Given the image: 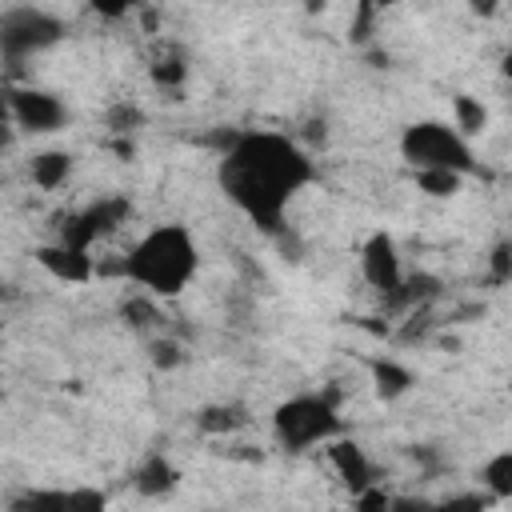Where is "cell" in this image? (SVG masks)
Returning a JSON list of instances; mask_svg holds the SVG:
<instances>
[{
  "instance_id": "cell-1",
  "label": "cell",
  "mask_w": 512,
  "mask_h": 512,
  "mask_svg": "<svg viewBox=\"0 0 512 512\" xmlns=\"http://www.w3.org/2000/svg\"><path fill=\"white\" fill-rule=\"evenodd\" d=\"M312 180L308 156L276 132H248L236 136L220 160V188L244 208L260 228L276 232L284 204Z\"/></svg>"
},
{
  "instance_id": "cell-2",
  "label": "cell",
  "mask_w": 512,
  "mask_h": 512,
  "mask_svg": "<svg viewBox=\"0 0 512 512\" xmlns=\"http://www.w3.org/2000/svg\"><path fill=\"white\" fill-rule=\"evenodd\" d=\"M192 272H196V244L180 224L152 228L124 260V276L160 296H176L192 280Z\"/></svg>"
},
{
  "instance_id": "cell-3",
  "label": "cell",
  "mask_w": 512,
  "mask_h": 512,
  "mask_svg": "<svg viewBox=\"0 0 512 512\" xmlns=\"http://www.w3.org/2000/svg\"><path fill=\"white\" fill-rule=\"evenodd\" d=\"M400 152L412 168H452V172H472V152L464 144V136L448 124H436V120H424V124H412L400 140Z\"/></svg>"
},
{
  "instance_id": "cell-4",
  "label": "cell",
  "mask_w": 512,
  "mask_h": 512,
  "mask_svg": "<svg viewBox=\"0 0 512 512\" xmlns=\"http://www.w3.org/2000/svg\"><path fill=\"white\" fill-rule=\"evenodd\" d=\"M336 432V408L324 396H296L276 408V436L288 452L312 448Z\"/></svg>"
},
{
  "instance_id": "cell-5",
  "label": "cell",
  "mask_w": 512,
  "mask_h": 512,
  "mask_svg": "<svg viewBox=\"0 0 512 512\" xmlns=\"http://www.w3.org/2000/svg\"><path fill=\"white\" fill-rule=\"evenodd\" d=\"M64 36V24L40 8H16L0 16V52L8 60H24L32 52L52 48Z\"/></svg>"
},
{
  "instance_id": "cell-6",
  "label": "cell",
  "mask_w": 512,
  "mask_h": 512,
  "mask_svg": "<svg viewBox=\"0 0 512 512\" xmlns=\"http://www.w3.org/2000/svg\"><path fill=\"white\" fill-rule=\"evenodd\" d=\"M8 108H12V120L20 128H28V132H56L68 120L64 104L56 96H48V92H36V88L8 92Z\"/></svg>"
},
{
  "instance_id": "cell-7",
  "label": "cell",
  "mask_w": 512,
  "mask_h": 512,
  "mask_svg": "<svg viewBox=\"0 0 512 512\" xmlns=\"http://www.w3.org/2000/svg\"><path fill=\"white\" fill-rule=\"evenodd\" d=\"M360 264H364V280H368L372 288H380L384 296H396L404 272H400V256H396V244H392L388 232H372V236H368Z\"/></svg>"
},
{
  "instance_id": "cell-8",
  "label": "cell",
  "mask_w": 512,
  "mask_h": 512,
  "mask_svg": "<svg viewBox=\"0 0 512 512\" xmlns=\"http://www.w3.org/2000/svg\"><path fill=\"white\" fill-rule=\"evenodd\" d=\"M128 216V200H100V204H92V208H84L80 216H72L68 224H64V244H76V248H88L96 236H104V232H112L120 220Z\"/></svg>"
},
{
  "instance_id": "cell-9",
  "label": "cell",
  "mask_w": 512,
  "mask_h": 512,
  "mask_svg": "<svg viewBox=\"0 0 512 512\" xmlns=\"http://www.w3.org/2000/svg\"><path fill=\"white\" fill-rule=\"evenodd\" d=\"M36 260L52 272V276H60V280H72V284H80V280H88L92 276V260H88V248H76V244H44L40 252H36Z\"/></svg>"
},
{
  "instance_id": "cell-10",
  "label": "cell",
  "mask_w": 512,
  "mask_h": 512,
  "mask_svg": "<svg viewBox=\"0 0 512 512\" xmlns=\"http://www.w3.org/2000/svg\"><path fill=\"white\" fill-rule=\"evenodd\" d=\"M328 460H332L336 476H340L352 492H360V488L372 484V464H368V456H364V448H360L356 440H336V444L328 448Z\"/></svg>"
},
{
  "instance_id": "cell-11",
  "label": "cell",
  "mask_w": 512,
  "mask_h": 512,
  "mask_svg": "<svg viewBox=\"0 0 512 512\" xmlns=\"http://www.w3.org/2000/svg\"><path fill=\"white\" fill-rule=\"evenodd\" d=\"M32 180H36V188H44V192H52V188H60L64 180H68V172H72V156L68 152H40V156H32Z\"/></svg>"
},
{
  "instance_id": "cell-12",
  "label": "cell",
  "mask_w": 512,
  "mask_h": 512,
  "mask_svg": "<svg viewBox=\"0 0 512 512\" xmlns=\"http://www.w3.org/2000/svg\"><path fill=\"white\" fill-rule=\"evenodd\" d=\"M136 488H140L144 496H164V492L176 488V468H172L164 456H152V460L136 472Z\"/></svg>"
},
{
  "instance_id": "cell-13",
  "label": "cell",
  "mask_w": 512,
  "mask_h": 512,
  "mask_svg": "<svg viewBox=\"0 0 512 512\" xmlns=\"http://www.w3.org/2000/svg\"><path fill=\"white\" fill-rule=\"evenodd\" d=\"M372 380H376V392H380L384 400H396V396H404V392H408L412 372H408V368H400L396 360H376V364H372Z\"/></svg>"
},
{
  "instance_id": "cell-14",
  "label": "cell",
  "mask_w": 512,
  "mask_h": 512,
  "mask_svg": "<svg viewBox=\"0 0 512 512\" xmlns=\"http://www.w3.org/2000/svg\"><path fill=\"white\" fill-rule=\"evenodd\" d=\"M460 172H452V168H416V184H420V192H428V196H456L460 192Z\"/></svg>"
},
{
  "instance_id": "cell-15",
  "label": "cell",
  "mask_w": 512,
  "mask_h": 512,
  "mask_svg": "<svg viewBox=\"0 0 512 512\" xmlns=\"http://www.w3.org/2000/svg\"><path fill=\"white\" fill-rule=\"evenodd\" d=\"M452 108H456V128H460V136H476V132H484V124H488V108H484L480 100H472V96H456Z\"/></svg>"
},
{
  "instance_id": "cell-16",
  "label": "cell",
  "mask_w": 512,
  "mask_h": 512,
  "mask_svg": "<svg viewBox=\"0 0 512 512\" xmlns=\"http://www.w3.org/2000/svg\"><path fill=\"white\" fill-rule=\"evenodd\" d=\"M484 484H488L496 496H512V452H496V456L484 464Z\"/></svg>"
},
{
  "instance_id": "cell-17",
  "label": "cell",
  "mask_w": 512,
  "mask_h": 512,
  "mask_svg": "<svg viewBox=\"0 0 512 512\" xmlns=\"http://www.w3.org/2000/svg\"><path fill=\"white\" fill-rule=\"evenodd\" d=\"M236 424H240V408H204V416H200L204 432H228Z\"/></svg>"
},
{
  "instance_id": "cell-18",
  "label": "cell",
  "mask_w": 512,
  "mask_h": 512,
  "mask_svg": "<svg viewBox=\"0 0 512 512\" xmlns=\"http://www.w3.org/2000/svg\"><path fill=\"white\" fill-rule=\"evenodd\" d=\"M140 124H144V116H140V108H136V104H116V108L108 112V128H112V132H120V136H124V132H132V128H140Z\"/></svg>"
},
{
  "instance_id": "cell-19",
  "label": "cell",
  "mask_w": 512,
  "mask_h": 512,
  "mask_svg": "<svg viewBox=\"0 0 512 512\" xmlns=\"http://www.w3.org/2000/svg\"><path fill=\"white\" fill-rule=\"evenodd\" d=\"M152 80H156L160 88H176V84H184V64H180V60H160V64L152 68Z\"/></svg>"
},
{
  "instance_id": "cell-20",
  "label": "cell",
  "mask_w": 512,
  "mask_h": 512,
  "mask_svg": "<svg viewBox=\"0 0 512 512\" xmlns=\"http://www.w3.org/2000/svg\"><path fill=\"white\" fill-rule=\"evenodd\" d=\"M508 276H512V248L508 244H496V252H492V280L504 284Z\"/></svg>"
},
{
  "instance_id": "cell-21",
  "label": "cell",
  "mask_w": 512,
  "mask_h": 512,
  "mask_svg": "<svg viewBox=\"0 0 512 512\" xmlns=\"http://www.w3.org/2000/svg\"><path fill=\"white\" fill-rule=\"evenodd\" d=\"M152 364H156V368H176V364H180V348H176L172 340H156V344H152Z\"/></svg>"
},
{
  "instance_id": "cell-22",
  "label": "cell",
  "mask_w": 512,
  "mask_h": 512,
  "mask_svg": "<svg viewBox=\"0 0 512 512\" xmlns=\"http://www.w3.org/2000/svg\"><path fill=\"white\" fill-rule=\"evenodd\" d=\"M396 0H360V12H356V36H368V24H372V12L376 8H388Z\"/></svg>"
},
{
  "instance_id": "cell-23",
  "label": "cell",
  "mask_w": 512,
  "mask_h": 512,
  "mask_svg": "<svg viewBox=\"0 0 512 512\" xmlns=\"http://www.w3.org/2000/svg\"><path fill=\"white\" fill-rule=\"evenodd\" d=\"M88 4H92V8L100 12V16H108V20H116V16H124V12H128V8L136 4V0H88Z\"/></svg>"
},
{
  "instance_id": "cell-24",
  "label": "cell",
  "mask_w": 512,
  "mask_h": 512,
  "mask_svg": "<svg viewBox=\"0 0 512 512\" xmlns=\"http://www.w3.org/2000/svg\"><path fill=\"white\" fill-rule=\"evenodd\" d=\"M468 8L480 12V16H492V12L500 8V0H468Z\"/></svg>"
},
{
  "instance_id": "cell-25",
  "label": "cell",
  "mask_w": 512,
  "mask_h": 512,
  "mask_svg": "<svg viewBox=\"0 0 512 512\" xmlns=\"http://www.w3.org/2000/svg\"><path fill=\"white\" fill-rule=\"evenodd\" d=\"M12 120V108H8V92H0V124Z\"/></svg>"
},
{
  "instance_id": "cell-26",
  "label": "cell",
  "mask_w": 512,
  "mask_h": 512,
  "mask_svg": "<svg viewBox=\"0 0 512 512\" xmlns=\"http://www.w3.org/2000/svg\"><path fill=\"white\" fill-rule=\"evenodd\" d=\"M8 148H12V128L0 124V152H8Z\"/></svg>"
},
{
  "instance_id": "cell-27",
  "label": "cell",
  "mask_w": 512,
  "mask_h": 512,
  "mask_svg": "<svg viewBox=\"0 0 512 512\" xmlns=\"http://www.w3.org/2000/svg\"><path fill=\"white\" fill-rule=\"evenodd\" d=\"M308 8H312V12H316V8H324V0H308Z\"/></svg>"
}]
</instances>
